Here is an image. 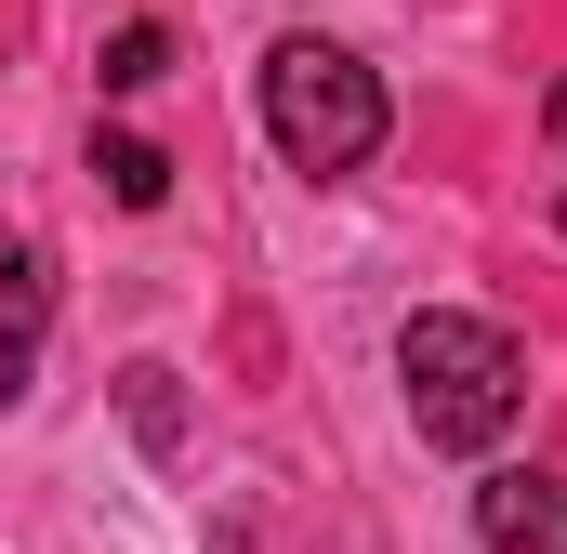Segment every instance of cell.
<instances>
[{"label":"cell","mask_w":567,"mask_h":554,"mask_svg":"<svg viewBox=\"0 0 567 554\" xmlns=\"http://www.w3.org/2000/svg\"><path fill=\"white\" fill-rule=\"evenodd\" d=\"M396 383H410L423 449H449V462H488V449L515 435V410H528L515 330H502V317H462V304H423V317L396 330Z\"/></svg>","instance_id":"6da1fadb"},{"label":"cell","mask_w":567,"mask_h":554,"mask_svg":"<svg viewBox=\"0 0 567 554\" xmlns=\"http://www.w3.org/2000/svg\"><path fill=\"white\" fill-rule=\"evenodd\" d=\"M265 133H278L290 172H370V145H383V80L343 53V40H278L265 53Z\"/></svg>","instance_id":"7a4b0ae2"},{"label":"cell","mask_w":567,"mask_h":554,"mask_svg":"<svg viewBox=\"0 0 567 554\" xmlns=\"http://www.w3.org/2000/svg\"><path fill=\"white\" fill-rule=\"evenodd\" d=\"M475 542L488 554H567V475H542V462L475 475Z\"/></svg>","instance_id":"3957f363"},{"label":"cell","mask_w":567,"mask_h":554,"mask_svg":"<svg viewBox=\"0 0 567 554\" xmlns=\"http://www.w3.org/2000/svg\"><path fill=\"white\" fill-rule=\"evenodd\" d=\"M40 343H53V265H40V238L0 225V410L40 383Z\"/></svg>","instance_id":"277c9868"},{"label":"cell","mask_w":567,"mask_h":554,"mask_svg":"<svg viewBox=\"0 0 567 554\" xmlns=\"http://www.w3.org/2000/svg\"><path fill=\"white\" fill-rule=\"evenodd\" d=\"M93 185H106L120 212H158V198H172V158L145 133H93Z\"/></svg>","instance_id":"5b68a950"},{"label":"cell","mask_w":567,"mask_h":554,"mask_svg":"<svg viewBox=\"0 0 567 554\" xmlns=\"http://www.w3.org/2000/svg\"><path fill=\"white\" fill-rule=\"evenodd\" d=\"M93 80H106V93H158V80H172V27H158V13H133V27L93 53Z\"/></svg>","instance_id":"8992f818"},{"label":"cell","mask_w":567,"mask_h":554,"mask_svg":"<svg viewBox=\"0 0 567 554\" xmlns=\"http://www.w3.org/2000/svg\"><path fill=\"white\" fill-rule=\"evenodd\" d=\"M133 422H145V449H172V435H185V410H172V370H133Z\"/></svg>","instance_id":"52a82bcc"},{"label":"cell","mask_w":567,"mask_h":554,"mask_svg":"<svg viewBox=\"0 0 567 554\" xmlns=\"http://www.w3.org/2000/svg\"><path fill=\"white\" fill-rule=\"evenodd\" d=\"M542 133H555V145H567V80H555V93H542Z\"/></svg>","instance_id":"ba28073f"},{"label":"cell","mask_w":567,"mask_h":554,"mask_svg":"<svg viewBox=\"0 0 567 554\" xmlns=\"http://www.w3.org/2000/svg\"><path fill=\"white\" fill-rule=\"evenodd\" d=\"M555 225H567V198H555Z\"/></svg>","instance_id":"9c48e42d"}]
</instances>
